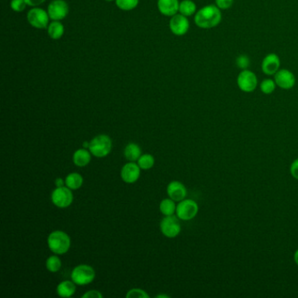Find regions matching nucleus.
Here are the masks:
<instances>
[{
  "instance_id": "nucleus-1",
  "label": "nucleus",
  "mask_w": 298,
  "mask_h": 298,
  "mask_svg": "<svg viewBox=\"0 0 298 298\" xmlns=\"http://www.w3.org/2000/svg\"><path fill=\"white\" fill-rule=\"evenodd\" d=\"M222 21L221 10L216 5H207L200 9L194 17L196 26L202 29H211L220 25Z\"/></svg>"
},
{
  "instance_id": "nucleus-2",
  "label": "nucleus",
  "mask_w": 298,
  "mask_h": 298,
  "mask_svg": "<svg viewBox=\"0 0 298 298\" xmlns=\"http://www.w3.org/2000/svg\"><path fill=\"white\" fill-rule=\"evenodd\" d=\"M47 245L50 250L55 255H64L68 252L71 247V239L67 233L56 230L48 235Z\"/></svg>"
},
{
  "instance_id": "nucleus-3",
  "label": "nucleus",
  "mask_w": 298,
  "mask_h": 298,
  "mask_svg": "<svg viewBox=\"0 0 298 298\" xmlns=\"http://www.w3.org/2000/svg\"><path fill=\"white\" fill-rule=\"evenodd\" d=\"M89 150L96 157L107 156L112 150V140L105 134L98 135L90 141Z\"/></svg>"
},
{
  "instance_id": "nucleus-4",
  "label": "nucleus",
  "mask_w": 298,
  "mask_h": 298,
  "mask_svg": "<svg viewBox=\"0 0 298 298\" xmlns=\"http://www.w3.org/2000/svg\"><path fill=\"white\" fill-rule=\"evenodd\" d=\"M96 277V271L87 264L76 266L71 272V280L78 286H84L91 284Z\"/></svg>"
},
{
  "instance_id": "nucleus-5",
  "label": "nucleus",
  "mask_w": 298,
  "mask_h": 298,
  "mask_svg": "<svg viewBox=\"0 0 298 298\" xmlns=\"http://www.w3.org/2000/svg\"><path fill=\"white\" fill-rule=\"evenodd\" d=\"M51 200L55 206L59 208H67L74 200L72 190L67 186H60L55 188L51 194Z\"/></svg>"
},
{
  "instance_id": "nucleus-6",
  "label": "nucleus",
  "mask_w": 298,
  "mask_h": 298,
  "mask_svg": "<svg viewBox=\"0 0 298 298\" xmlns=\"http://www.w3.org/2000/svg\"><path fill=\"white\" fill-rule=\"evenodd\" d=\"M236 81L238 87L244 93L254 92L258 86L257 76L249 69L241 70Z\"/></svg>"
},
{
  "instance_id": "nucleus-7",
  "label": "nucleus",
  "mask_w": 298,
  "mask_h": 298,
  "mask_svg": "<svg viewBox=\"0 0 298 298\" xmlns=\"http://www.w3.org/2000/svg\"><path fill=\"white\" fill-rule=\"evenodd\" d=\"M49 15L43 9L35 7L27 13V21L37 29H46L49 26Z\"/></svg>"
},
{
  "instance_id": "nucleus-8",
  "label": "nucleus",
  "mask_w": 298,
  "mask_h": 298,
  "mask_svg": "<svg viewBox=\"0 0 298 298\" xmlns=\"http://www.w3.org/2000/svg\"><path fill=\"white\" fill-rule=\"evenodd\" d=\"M199 212L197 203L192 200H183L177 206L176 214L180 220H191L196 217Z\"/></svg>"
},
{
  "instance_id": "nucleus-9",
  "label": "nucleus",
  "mask_w": 298,
  "mask_h": 298,
  "mask_svg": "<svg viewBox=\"0 0 298 298\" xmlns=\"http://www.w3.org/2000/svg\"><path fill=\"white\" fill-rule=\"evenodd\" d=\"M160 230L165 237H177L181 232V225L178 216H165L160 222Z\"/></svg>"
},
{
  "instance_id": "nucleus-10",
  "label": "nucleus",
  "mask_w": 298,
  "mask_h": 298,
  "mask_svg": "<svg viewBox=\"0 0 298 298\" xmlns=\"http://www.w3.org/2000/svg\"><path fill=\"white\" fill-rule=\"evenodd\" d=\"M69 7L64 0H52L47 7V13L52 21H61L67 17Z\"/></svg>"
},
{
  "instance_id": "nucleus-11",
  "label": "nucleus",
  "mask_w": 298,
  "mask_h": 298,
  "mask_svg": "<svg viewBox=\"0 0 298 298\" xmlns=\"http://www.w3.org/2000/svg\"><path fill=\"white\" fill-rule=\"evenodd\" d=\"M276 86L282 90H291L295 87L296 79L294 74L290 70L283 68L278 70L274 76Z\"/></svg>"
},
{
  "instance_id": "nucleus-12",
  "label": "nucleus",
  "mask_w": 298,
  "mask_h": 298,
  "mask_svg": "<svg viewBox=\"0 0 298 298\" xmlns=\"http://www.w3.org/2000/svg\"><path fill=\"white\" fill-rule=\"evenodd\" d=\"M190 28L188 19L182 14L174 15L170 21V29L173 34L183 36L186 34Z\"/></svg>"
},
{
  "instance_id": "nucleus-13",
  "label": "nucleus",
  "mask_w": 298,
  "mask_h": 298,
  "mask_svg": "<svg viewBox=\"0 0 298 298\" xmlns=\"http://www.w3.org/2000/svg\"><path fill=\"white\" fill-rule=\"evenodd\" d=\"M281 60L276 54L271 52L267 55L261 61V70L264 75L268 76H275L278 70L280 69Z\"/></svg>"
},
{
  "instance_id": "nucleus-14",
  "label": "nucleus",
  "mask_w": 298,
  "mask_h": 298,
  "mask_svg": "<svg viewBox=\"0 0 298 298\" xmlns=\"http://www.w3.org/2000/svg\"><path fill=\"white\" fill-rule=\"evenodd\" d=\"M141 168L135 162H130L125 164L121 170V178L122 181L127 184H133L136 182L140 178Z\"/></svg>"
},
{
  "instance_id": "nucleus-15",
  "label": "nucleus",
  "mask_w": 298,
  "mask_h": 298,
  "mask_svg": "<svg viewBox=\"0 0 298 298\" xmlns=\"http://www.w3.org/2000/svg\"><path fill=\"white\" fill-rule=\"evenodd\" d=\"M166 191L169 198H171L175 202H180L181 200H185L187 194V190L185 188V185L177 180L169 183Z\"/></svg>"
},
{
  "instance_id": "nucleus-16",
  "label": "nucleus",
  "mask_w": 298,
  "mask_h": 298,
  "mask_svg": "<svg viewBox=\"0 0 298 298\" xmlns=\"http://www.w3.org/2000/svg\"><path fill=\"white\" fill-rule=\"evenodd\" d=\"M157 8L163 15L172 17L180 10L179 0H157Z\"/></svg>"
},
{
  "instance_id": "nucleus-17",
  "label": "nucleus",
  "mask_w": 298,
  "mask_h": 298,
  "mask_svg": "<svg viewBox=\"0 0 298 298\" xmlns=\"http://www.w3.org/2000/svg\"><path fill=\"white\" fill-rule=\"evenodd\" d=\"M91 155L89 149H79L73 155V162L78 167H85L91 161Z\"/></svg>"
},
{
  "instance_id": "nucleus-18",
  "label": "nucleus",
  "mask_w": 298,
  "mask_h": 298,
  "mask_svg": "<svg viewBox=\"0 0 298 298\" xmlns=\"http://www.w3.org/2000/svg\"><path fill=\"white\" fill-rule=\"evenodd\" d=\"M76 290V284L71 280H66V281L61 282L58 284L56 292L58 294L59 296L61 297H71L75 295Z\"/></svg>"
},
{
  "instance_id": "nucleus-19",
  "label": "nucleus",
  "mask_w": 298,
  "mask_h": 298,
  "mask_svg": "<svg viewBox=\"0 0 298 298\" xmlns=\"http://www.w3.org/2000/svg\"><path fill=\"white\" fill-rule=\"evenodd\" d=\"M124 155L130 162H136L142 155V150L137 144L130 143L125 148Z\"/></svg>"
},
{
  "instance_id": "nucleus-20",
  "label": "nucleus",
  "mask_w": 298,
  "mask_h": 298,
  "mask_svg": "<svg viewBox=\"0 0 298 298\" xmlns=\"http://www.w3.org/2000/svg\"><path fill=\"white\" fill-rule=\"evenodd\" d=\"M83 184V178L81 174L72 172L68 174L65 179V185L71 190H78Z\"/></svg>"
},
{
  "instance_id": "nucleus-21",
  "label": "nucleus",
  "mask_w": 298,
  "mask_h": 298,
  "mask_svg": "<svg viewBox=\"0 0 298 298\" xmlns=\"http://www.w3.org/2000/svg\"><path fill=\"white\" fill-rule=\"evenodd\" d=\"M64 31H65V28H64L63 24L58 21H52L47 27L48 35L52 40L61 39L63 36Z\"/></svg>"
},
{
  "instance_id": "nucleus-22",
  "label": "nucleus",
  "mask_w": 298,
  "mask_h": 298,
  "mask_svg": "<svg viewBox=\"0 0 298 298\" xmlns=\"http://www.w3.org/2000/svg\"><path fill=\"white\" fill-rule=\"evenodd\" d=\"M196 11L197 6L192 0H183L182 2H180L179 10L180 14L184 15L185 17H191L196 13Z\"/></svg>"
},
{
  "instance_id": "nucleus-23",
  "label": "nucleus",
  "mask_w": 298,
  "mask_h": 298,
  "mask_svg": "<svg viewBox=\"0 0 298 298\" xmlns=\"http://www.w3.org/2000/svg\"><path fill=\"white\" fill-rule=\"evenodd\" d=\"M160 209V212L165 216H171V215H174V214L176 213L177 206L175 201L171 200V198H168V199H164L161 201Z\"/></svg>"
},
{
  "instance_id": "nucleus-24",
  "label": "nucleus",
  "mask_w": 298,
  "mask_h": 298,
  "mask_svg": "<svg viewBox=\"0 0 298 298\" xmlns=\"http://www.w3.org/2000/svg\"><path fill=\"white\" fill-rule=\"evenodd\" d=\"M62 266V262L57 255H51L46 259V269L51 273L58 272Z\"/></svg>"
},
{
  "instance_id": "nucleus-25",
  "label": "nucleus",
  "mask_w": 298,
  "mask_h": 298,
  "mask_svg": "<svg viewBox=\"0 0 298 298\" xmlns=\"http://www.w3.org/2000/svg\"><path fill=\"white\" fill-rule=\"evenodd\" d=\"M155 164V159L151 154L141 155L137 160V165L142 170H150L152 168Z\"/></svg>"
},
{
  "instance_id": "nucleus-26",
  "label": "nucleus",
  "mask_w": 298,
  "mask_h": 298,
  "mask_svg": "<svg viewBox=\"0 0 298 298\" xmlns=\"http://www.w3.org/2000/svg\"><path fill=\"white\" fill-rule=\"evenodd\" d=\"M276 89V83L275 80L272 79H265L260 83V90L265 95H271L275 92Z\"/></svg>"
},
{
  "instance_id": "nucleus-27",
  "label": "nucleus",
  "mask_w": 298,
  "mask_h": 298,
  "mask_svg": "<svg viewBox=\"0 0 298 298\" xmlns=\"http://www.w3.org/2000/svg\"><path fill=\"white\" fill-rule=\"evenodd\" d=\"M116 5L122 11H131L138 6L139 0H115Z\"/></svg>"
},
{
  "instance_id": "nucleus-28",
  "label": "nucleus",
  "mask_w": 298,
  "mask_h": 298,
  "mask_svg": "<svg viewBox=\"0 0 298 298\" xmlns=\"http://www.w3.org/2000/svg\"><path fill=\"white\" fill-rule=\"evenodd\" d=\"M127 298H150L148 293L142 289H132L129 290L126 294Z\"/></svg>"
},
{
  "instance_id": "nucleus-29",
  "label": "nucleus",
  "mask_w": 298,
  "mask_h": 298,
  "mask_svg": "<svg viewBox=\"0 0 298 298\" xmlns=\"http://www.w3.org/2000/svg\"><path fill=\"white\" fill-rule=\"evenodd\" d=\"M26 6H27V4H26V0H12L11 1V8L14 12H23L24 10L26 9Z\"/></svg>"
},
{
  "instance_id": "nucleus-30",
  "label": "nucleus",
  "mask_w": 298,
  "mask_h": 298,
  "mask_svg": "<svg viewBox=\"0 0 298 298\" xmlns=\"http://www.w3.org/2000/svg\"><path fill=\"white\" fill-rule=\"evenodd\" d=\"M234 3H235V0H215V5L221 11H225V10H229V9L231 8Z\"/></svg>"
},
{
  "instance_id": "nucleus-31",
  "label": "nucleus",
  "mask_w": 298,
  "mask_h": 298,
  "mask_svg": "<svg viewBox=\"0 0 298 298\" xmlns=\"http://www.w3.org/2000/svg\"><path fill=\"white\" fill-rule=\"evenodd\" d=\"M249 63H250V61H249V57L247 55H240L236 59L237 67H240V69H247V67L249 66Z\"/></svg>"
},
{
  "instance_id": "nucleus-32",
  "label": "nucleus",
  "mask_w": 298,
  "mask_h": 298,
  "mask_svg": "<svg viewBox=\"0 0 298 298\" xmlns=\"http://www.w3.org/2000/svg\"><path fill=\"white\" fill-rule=\"evenodd\" d=\"M102 294L98 290H90L82 295V298H102Z\"/></svg>"
},
{
  "instance_id": "nucleus-33",
  "label": "nucleus",
  "mask_w": 298,
  "mask_h": 298,
  "mask_svg": "<svg viewBox=\"0 0 298 298\" xmlns=\"http://www.w3.org/2000/svg\"><path fill=\"white\" fill-rule=\"evenodd\" d=\"M290 173L294 179L298 180V159H296L292 163V165H290Z\"/></svg>"
},
{
  "instance_id": "nucleus-34",
  "label": "nucleus",
  "mask_w": 298,
  "mask_h": 298,
  "mask_svg": "<svg viewBox=\"0 0 298 298\" xmlns=\"http://www.w3.org/2000/svg\"><path fill=\"white\" fill-rule=\"evenodd\" d=\"M45 1L46 0H26L27 6H32V7L40 6L41 4H43Z\"/></svg>"
},
{
  "instance_id": "nucleus-35",
  "label": "nucleus",
  "mask_w": 298,
  "mask_h": 298,
  "mask_svg": "<svg viewBox=\"0 0 298 298\" xmlns=\"http://www.w3.org/2000/svg\"><path fill=\"white\" fill-rule=\"evenodd\" d=\"M55 184H56L57 187H60V186H63L65 181H63V180H61V179H57L55 181Z\"/></svg>"
},
{
  "instance_id": "nucleus-36",
  "label": "nucleus",
  "mask_w": 298,
  "mask_h": 298,
  "mask_svg": "<svg viewBox=\"0 0 298 298\" xmlns=\"http://www.w3.org/2000/svg\"><path fill=\"white\" fill-rule=\"evenodd\" d=\"M294 260H295V264L298 265V249L295 251V255H294Z\"/></svg>"
},
{
  "instance_id": "nucleus-37",
  "label": "nucleus",
  "mask_w": 298,
  "mask_h": 298,
  "mask_svg": "<svg viewBox=\"0 0 298 298\" xmlns=\"http://www.w3.org/2000/svg\"><path fill=\"white\" fill-rule=\"evenodd\" d=\"M170 296L167 295H157L156 296V298H169Z\"/></svg>"
},
{
  "instance_id": "nucleus-38",
  "label": "nucleus",
  "mask_w": 298,
  "mask_h": 298,
  "mask_svg": "<svg viewBox=\"0 0 298 298\" xmlns=\"http://www.w3.org/2000/svg\"><path fill=\"white\" fill-rule=\"evenodd\" d=\"M83 147H85V149H86V148H87V149H89V147H90V143L87 142L83 143Z\"/></svg>"
},
{
  "instance_id": "nucleus-39",
  "label": "nucleus",
  "mask_w": 298,
  "mask_h": 298,
  "mask_svg": "<svg viewBox=\"0 0 298 298\" xmlns=\"http://www.w3.org/2000/svg\"><path fill=\"white\" fill-rule=\"evenodd\" d=\"M105 1H108V2H111V1H113V0H105Z\"/></svg>"
}]
</instances>
